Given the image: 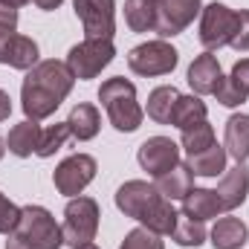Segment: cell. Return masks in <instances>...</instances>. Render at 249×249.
Returning a JSON list of instances; mask_svg holds the SVG:
<instances>
[{
	"label": "cell",
	"mask_w": 249,
	"mask_h": 249,
	"mask_svg": "<svg viewBox=\"0 0 249 249\" xmlns=\"http://www.w3.org/2000/svg\"><path fill=\"white\" fill-rule=\"evenodd\" d=\"M72 84H75V75L70 72L67 61L47 58V61H38L32 70H26V78L20 87V105L26 119L32 122L50 119L70 96Z\"/></svg>",
	"instance_id": "6da1fadb"
},
{
	"label": "cell",
	"mask_w": 249,
	"mask_h": 249,
	"mask_svg": "<svg viewBox=\"0 0 249 249\" xmlns=\"http://www.w3.org/2000/svg\"><path fill=\"white\" fill-rule=\"evenodd\" d=\"M99 102H102V107L107 110V119H110V124H113L116 130H122V133L139 130V124L145 119V110H142V105L136 102V87H133L127 78L116 75V78L102 81V87H99Z\"/></svg>",
	"instance_id": "7a4b0ae2"
},
{
	"label": "cell",
	"mask_w": 249,
	"mask_h": 249,
	"mask_svg": "<svg viewBox=\"0 0 249 249\" xmlns=\"http://www.w3.org/2000/svg\"><path fill=\"white\" fill-rule=\"evenodd\" d=\"M99 203L93 197H70L67 209H64V244L67 247H81V244H90L99 232Z\"/></svg>",
	"instance_id": "3957f363"
},
{
	"label": "cell",
	"mask_w": 249,
	"mask_h": 249,
	"mask_svg": "<svg viewBox=\"0 0 249 249\" xmlns=\"http://www.w3.org/2000/svg\"><path fill=\"white\" fill-rule=\"evenodd\" d=\"M15 232L26 244H32V249H61L64 247L61 226L55 223V217L44 206H23Z\"/></svg>",
	"instance_id": "277c9868"
},
{
	"label": "cell",
	"mask_w": 249,
	"mask_h": 249,
	"mask_svg": "<svg viewBox=\"0 0 249 249\" xmlns=\"http://www.w3.org/2000/svg\"><path fill=\"white\" fill-rule=\"evenodd\" d=\"M116 47L113 41H99V38H84L81 44H75L67 53V67L78 81H90L96 78L107 64L113 61Z\"/></svg>",
	"instance_id": "5b68a950"
},
{
	"label": "cell",
	"mask_w": 249,
	"mask_h": 249,
	"mask_svg": "<svg viewBox=\"0 0 249 249\" xmlns=\"http://www.w3.org/2000/svg\"><path fill=\"white\" fill-rule=\"evenodd\" d=\"M180 61V53L168 44V41H148L139 44L127 53V67L130 72L142 75V78H154V75H168Z\"/></svg>",
	"instance_id": "8992f818"
},
{
	"label": "cell",
	"mask_w": 249,
	"mask_h": 249,
	"mask_svg": "<svg viewBox=\"0 0 249 249\" xmlns=\"http://www.w3.org/2000/svg\"><path fill=\"white\" fill-rule=\"evenodd\" d=\"M235 26H238V12L229 9L226 3H209L203 12H200V44L206 47V53H214L220 47H229L232 35H235Z\"/></svg>",
	"instance_id": "52a82bcc"
},
{
	"label": "cell",
	"mask_w": 249,
	"mask_h": 249,
	"mask_svg": "<svg viewBox=\"0 0 249 249\" xmlns=\"http://www.w3.org/2000/svg\"><path fill=\"white\" fill-rule=\"evenodd\" d=\"M72 9L84 26V38L113 41V35H116V0H72Z\"/></svg>",
	"instance_id": "ba28073f"
},
{
	"label": "cell",
	"mask_w": 249,
	"mask_h": 249,
	"mask_svg": "<svg viewBox=\"0 0 249 249\" xmlns=\"http://www.w3.org/2000/svg\"><path fill=\"white\" fill-rule=\"evenodd\" d=\"M96 171H99V165H96V160L90 154H72V157H67L61 165L55 168L53 183L58 188V194H64V197H78L84 188L93 183Z\"/></svg>",
	"instance_id": "9c48e42d"
},
{
	"label": "cell",
	"mask_w": 249,
	"mask_h": 249,
	"mask_svg": "<svg viewBox=\"0 0 249 249\" xmlns=\"http://www.w3.org/2000/svg\"><path fill=\"white\" fill-rule=\"evenodd\" d=\"M142 171H148L154 180L162 177L165 171L177 168L180 165V145L168 136H151L139 145V154H136Z\"/></svg>",
	"instance_id": "30bf717a"
},
{
	"label": "cell",
	"mask_w": 249,
	"mask_h": 249,
	"mask_svg": "<svg viewBox=\"0 0 249 249\" xmlns=\"http://www.w3.org/2000/svg\"><path fill=\"white\" fill-rule=\"evenodd\" d=\"M203 12L200 0H157V26L154 32L165 41L186 29L188 23Z\"/></svg>",
	"instance_id": "8fae6325"
},
{
	"label": "cell",
	"mask_w": 249,
	"mask_h": 249,
	"mask_svg": "<svg viewBox=\"0 0 249 249\" xmlns=\"http://www.w3.org/2000/svg\"><path fill=\"white\" fill-rule=\"evenodd\" d=\"M157 194H160V191H157L154 183H145V180H127L124 186L116 188V209L122 212L124 217L139 220Z\"/></svg>",
	"instance_id": "7c38bea8"
},
{
	"label": "cell",
	"mask_w": 249,
	"mask_h": 249,
	"mask_svg": "<svg viewBox=\"0 0 249 249\" xmlns=\"http://www.w3.org/2000/svg\"><path fill=\"white\" fill-rule=\"evenodd\" d=\"M186 78H188V84H191V90H194V96H214V90L223 81V70H220L217 55H212V53L197 55L191 61V67H188Z\"/></svg>",
	"instance_id": "4fadbf2b"
},
{
	"label": "cell",
	"mask_w": 249,
	"mask_h": 249,
	"mask_svg": "<svg viewBox=\"0 0 249 249\" xmlns=\"http://www.w3.org/2000/svg\"><path fill=\"white\" fill-rule=\"evenodd\" d=\"M214 191H217V197L223 203V212H235L238 206H244V200H247V194H249V168L244 162L235 165L232 171L223 174L220 186L214 188Z\"/></svg>",
	"instance_id": "5bb4252c"
},
{
	"label": "cell",
	"mask_w": 249,
	"mask_h": 249,
	"mask_svg": "<svg viewBox=\"0 0 249 249\" xmlns=\"http://www.w3.org/2000/svg\"><path fill=\"white\" fill-rule=\"evenodd\" d=\"M183 214L203 223L209 217L223 214V203H220L217 191H212V188H191L186 197H183Z\"/></svg>",
	"instance_id": "9a60e30c"
},
{
	"label": "cell",
	"mask_w": 249,
	"mask_h": 249,
	"mask_svg": "<svg viewBox=\"0 0 249 249\" xmlns=\"http://www.w3.org/2000/svg\"><path fill=\"white\" fill-rule=\"evenodd\" d=\"M226 154L241 165L249 160V116L247 113H235L226 119V139H223Z\"/></svg>",
	"instance_id": "2e32d148"
},
{
	"label": "cell",
	"mask_w": 249,
	"mask_h": 249,
	"mask_svg": "<svg viewBox=\"0 0 249 249\" xmlns=\"http://www.w3.org/2000/svg\"><path fill=\"white\" fill-rule=\"evenodd\" d=\"M177 217H180V214L174 212L171 200H165L162 194H157V197L151 200V206L145 209V214L139 217V223H142L145 229L157 232V235H171L174 226H177Z\"/></svg>",
	"instance_id": "e0dca14e"
},
{
	"label": "cell",
	"mask_w": 249,
	"mask_h": 249,
	"mask_svg": "<svg viewBox=\"0 0 249 249\" xmlns=\"http://www.w3.org/2000/svg\"><path fill=\"white\" fill-rule=\"evenodd\" d=\"M41 124L32 122V119H23V122H18L12 130H9V136H6V148L15 154V157H20V160H26V157H32L35 151H38V142H41Z\"/></svg>",
	"instance_id": "ac0fdd59"
},
{
	"label": "cell",
	"mask_w": 249,
	"mask_h": 249,
	"mask_svg": "<svg viewBox=\"0 0 249 249\" xmlns=\"http://www.w3.org/2000/svg\"><path fill=\"white\" fill-rule=\"evenodd\" d=\"M0 64L6 67H15V70H32L38 64V44L26 35H12L6 50L0 53Z\"/></svg>",
	"instance_id": "d6986e66"
},
{
	"label": "cell",
	"mask_w": 249,
	"mask_h": 249,
	"mask_svg": "<svg viewBox=\"0 0 249 249\" xmlns=\"http://www.w3.org/2000/svg\"><path fill=\"white\" fill-rule=\"evenodd\" d=\"M226 160H229L226 148L214 142L212 148H206V151H200V154H191L186 165L194 177H217V174L226 171Z\"/></svg>",
	"instance_id": "ffe728a7"
},
{
	"label": "cell",
	"mask_w": 249,
	"mask_h": 249,
	"mask_svg": "<svg viewBox=\"0 0 249 249\" xmlns=\"http://www.w3.org/2000/svg\"><path fill=\"white\" fill-rule=\"evenodd\" d=\"M249 241V229L241 217H220L212 229V247L214 249H241Z\"/></svg>",
	"instance_id": "44dd1931"
},
{
	"label": "cell",
	"mask_w": 249,
	"mask_h": 249,
	"mask_svg": "<svg viewBox=\"0 0 249 249\" xmlns=\"http://www.w3.org/2000/svg\"><path fill=\"white\" fill-rule=\"evenodd\" d=\"M67 124H70V133H72L78 142H87V139H93V136L99 133V127H102V116H99L96 105L81 102V105H75V107L70 110Z\"/></svg>",
	"instance_id": "7402d4cb"
},
{
	"label": "cell",
	"mask_w": 249,
	"mask_h": 249,
	"mask_svg": "<svg viewBox=\"0 0 249 249\" xmlns=\"http://www.w3.org/2000/svg\"><path fill=\"white\" fill-rule=\"evenodd\" d=\"M177 99H180V90H177L174 84H162V87L151 90L145 113H148L157 124H171L174 107H177Z\"/></svg>",
	"instance_id": "603a6c76"
},
{
	"label": "cell",
	"mask_w": 249,
	"mask_h": 249,
	"mask_svg": "<svg viewBox=\"0 0 249 249\" xmlns=\"http://www.w3.org/2000/svg\"><path fill=\"white\" fill-rule=\"evenodd\" d=\"M154 186H157V191H160L165 200H171V203H174V200H183L188 191L194 188V174L188 171V165L180 162L177 168H171V171H165L162 177H157V183H154Z\"/></svg>",
	"instance_id": "cb8c5ba5"
},
{
	"label": "cell",
	"mask_w": 249,
	"mask_h": 249,
	"mask_svg": "<svg viewBox=\"0 0 249 249\" xmlns=\"http://www.w3.org/2000/svg\"><path fill=\"white\" fill-rule=\"evenodd\" d=\"M124 23L130 32H154L157 0H124Z\"/></svg>",
	"instance_id": "d4e9b609"
},
{
	"label": "cell",
	"mask_w": 249,
	"mask_h": 249,
	"mask_svg": "<svg viewBox=\"0 0 249 249\" xmlns=\"http://www.w3.org/2000/svg\"><path fill=\"white\" fill-rule=\"evenodd\" d=\"M206 116H209V107H206V102L200 96H194V93L191 96H183L180 93L177 107H174V116H171V124L180 127V130H188L194 124L206 122Z\"/></svg>",
	"instance_id": "484cf974"
},
{
	"label": "cell",
	"mask_w": 249,
	"mask_h": 249,
	"mask_svg": "<svg viewBox=\"0 0 249 249\" xmlns=\"http://www.w3.org/2000/svg\"><path fill=\"white\" fill-rule=\"evenodd\" d=\"M171 241L180 244V247H200L206 241V226L200 220H191L186 214H180L177 217V226L171 232Z\"/></svg>",
	"instance_id": "4316f807"
},
{
	"label": "cell",
	"mask_w": 249,
	"mask_h": 249,
	"mask_svg": "<svg viewBox=\"0 0 249 249\" xmlns=\"http://www.w3.org/2000/svg\"><path fill=\"white\" fill-rule=\"evenodd\" d=\"M72 133H70V124L67 122H55V124H50V127H44L41 130V142H38V157L41 160H47V157H53L58 148H64V142L70 139Z\"/></svg>",
	"instance_id": "83f0119b"
},
{
	"label": "cell",
	"mask_w": 249,
	"mask_h": 249,
	"mask_svg": "<svg viewBox=\"0 0 249 249\" xmlns=\"http://www.w3.org/2000/svg\"><path fill=\"white\" fill-rule=\"evenodd\" d=\"M180 145L186 148V154H200V151H206V148H212L214 145V127L209 122H200L194 124V127H188L183 130V139H180Z\"/></svg>",
	"instance_id": "f1b7e54d"
},
{
	"label": "cell",
	"mask_w": 249,
	"mask_h": 249,
	"mask_svg": "<svg viewBox=\"0 0 249 249\" xmlns=\"http://www.w3.org/2000/svg\"><path fill=\"white\" fill-rule=\"evenodd\" d=\"M119 249H165V244H162V235H157V232H151L145 226H136V229H130L124 235Z\"/></svg>",
	"instance_id": "f546056e"
},
{
	"label": "cell",
	"mask_w": 249,
	"mask_h": 249,
	"mask_svg": "<svg viewBox=\"0 0 249 249\" xmlns=\"http://www.w3.org/2000/svg\"><path fill=\"white\" fill-rule=\"evenodd\" d=\"M20 220V206H15L3 191H0V235H12Z\"/></svg>",
	"instance_id": "4dcf8cb0"
},
{
	"label": "cell",
	"mask_w": 249,
	"mask_h": 249,
	"mask_svg": "<svg viewBox=\"0 0 249 249\" xmlns=\"http://www.w3.org/2000/svg\"><path fill=\"white\" fill-rule=\"evenodd\" d=\"M214 96H217V102L223 105V107H238V105H244L249 96H244L238 87H235V81L232 78H223L220 81V87L214 90Z\"/></svg>",
	"instance_id": "1f68e13d"
},
{
	"label": "cell",
	"mask_w": 249,
	"mask_h": 249,
	"mask_svg": "<svg viewBox=\"0 0 249 249\" xmlns=\"http://www.w3.org/2000/svg\"><path fill=\"white\" fill-rule=\"evenodd\" d=\"M229 47L238 50V53H249V9L238 12V26H235V35H232Z\"/></svg>",
	"instance_id": "d6a6232c"
},
{
	"label": "cell",
	"mask_w": 249,
	"mask_h": 249,
	"mask_svg": "<svg viewBox=\"0 0 249 249\" xmlns=\"http://www.w3.org/2000/svg\"><path fill=\"white\" fill-rule=\"evenodd\" d=\"M229 78L235 81V87H238L244 96H249V58H241V61H235L232 72H229Z\"/></svg>",
	"instance_id": "836d02e7"
},
{
	"label": "cell",
	"mask_w": 249,
	"mask_h": 249,
	"mask_svg": "<svg viewBox=\"0 0 249 249\" xmlns=\"http://www.w3.org/2000/svg\"><path fill=\"white\" fill-rule=\"evenodd\" d=\"M0 26H9V29H18V9L6 0H0Z\"/></svg>",
	"instance_id": "e575fe53"
},
{
	"label": "cell",
	"mask_w": 249,
	"mask_h": 249,
	"mask_svg": "<svg viewBox=\"0 0 249 249\" xmlns=\"http://www.w3.org/2000/svg\"><path fill=\"white\" fill-rule=\"evenodd\" d=\"M3 249H32V244H26L18 232H12V235H6V247Z\"/></svg>",
	"instance_id": "d590c367"
},
{
	"label": "cell",
	"mask_w": 249,
	"mask_h": 249,
	"mask_svg": "<svg viewBox=\"0 0 249 249\" xmlns=\"http://www.w3.org/2000/svg\"><path fill=\"white\" fill-rule=\"evenodd\" d=\"M9 113H12V99H9L6 90H0V122H6Z\"/></svg>",
	"instance_id": "8d00e7d4"
},
{
	"label": "cell",
	"mask_w": 249,
	"mask_h": 249,
	"mask_svg": "<svg viewBox=\"0 0 249 249\" xmlns=\"http://www.w3.org/2000/svg\"><path fill=\"white\" fill-rule=\"evenodd\" d=\"M38 3V9H44V12H53V9H58L64 0H35Z\"/></svg>",
	"instance_id": "74e56055"
},
{
	"label": "cell",
	"mask_w": 249,
	"mask_h": 249,
	"mask_svg": "<svg viewBox=\"0 0 249 249\" xmlns=\"http://www.w3.org/2000/svg\"><path fill=\"white\" fill-rule=\"evenodd\" d=\"M6 3H12L15 9H20V6H26V3H32V0H6Z\"/></svg>",
	"instance_id": "f35d334b"
},
{
	"label": "cell",
	"mask_w": 249,
	"mask_h": 249,
	"mask_svg": "<svg viewBox=\"0 0 249 249\" xmlns=\"http://www.w3.org/2000/svg\"><path fill=\"white\" fill-rule=\"evenodd\" d=\"M6 151H9V148H6V139L0 136V160H3V154H6Z\"/></svg>",
	"instance_id": "ab89813d"
},
{
	"label": "cell",
	"mask_w": 249,
	"mask_h": 249,
	"mask_svg": "<svg viewBox=\"0 0 249 249\" xmlns=\"http://www.w3.org/2000/svg\"><path fill=\"white\" fill-rule=\"evenodd\" d=\"M75 249H99V247H96V244L90 241V244H81V247H75Z\"/></svg>",
	"instance_id": "60d3db41"
}]
</instances>
